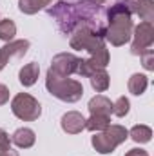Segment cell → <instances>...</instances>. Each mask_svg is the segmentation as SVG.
<instances>
[{
    "mask_svg": "<svg viewBox=\"0 0 154 156\" xmlns=\"http://www.w3.org/2000/svg\"><path fill=\"white\" fill-rule=\"evenodd\" d=\"M47 15L56 22L62 35H71L76 29H89L102 38L105 37V7L96 0H56L47 7Z\"/></svg>",
    "mask_w": 154,
    "mask_h": 156,
    "instance_id": "1",
    "label": "cell"
},
{
    "mask_svg": "<svg viewBox=\"0 0 154 156\" xmlns=\"http://www.w3.org/2000/svg\"><path fill=\"white\" fill-rule=\"evenodd\" d=\"M69 45L71 49L76 51H87L91 55V60H94L100 67H107L109 66V49L105 40L98 35H94L89 29H76L75 33L69 35Z\"/></svg>",
    "mask_w": 154,
    "mask_h": 156,
    "instance_id": "2",
    "label": "cell"
},
{
    "mask_svg": "<svg viewBox=\"0 0 154 156\" xmlns=\"http://www.w3.org/2000/svg\"><path fill=\"white\" fill-rule=\"evenodd\" d=\"M45 89L49 91V94H53L54 98L67 102V104H75L83 96L82 82L71 76H60V75L53 73L51 69L45 75Z\"/></svg>",
    "mask_w": 154,
    "mask_h": 156,
    "instance_id": "3",
    "label": "cell"
},
{
    "mask_svg": "<svg viewBox=\"0 0 154 156\" xmlns=\"http://www.w3.org/2000/svg\"><path fill=\"white\" fill-rule=\"evenodd\" d=\"M127 138H129V131L123 125L111 123L107 129H103L100 133H94V136L91 138V144H93L96 153L111 154V153H114L116 147L121 145Z\"/></svg>",
    "mask_w": 154,
    "mask_h": 156,
    "instance_id": "4",
    "label": "cell"
},
{
    "mask_svg": "<svg viewBox=\"0 0 154 156\" xmlns=\"http://www.w3.org/2000/svg\"><path fill=\"white\" fill-rule=\"evenodd\" d=\"M11 111L13 115L22 122H35L42 115L40 102L29 93H18L11 100Z\"/></svg>",
    "mask_w": 154,
    "mask_h": 156,
    "instance_id": "5",
    "label": "cell"
},
{
    "mask_svg": "<svg viewBox=\"0 0 154 156\" xmlns=\"http://www.w3.org/2000/svg\"><path fill=\"white\" fill-rule=\"evenodd\" d=\"M132 44H131V53L134 56H140L143 51L151 49L154 44V24L152 22H140L132 29Z\"/></svg>",
    "mask_w": 154,
    "mask_h": 156,
    "instance_id": "6",
    "label": "cell"
},
{
    "mask_svg": "<svg viewBox=\"0 0 154 156\" xmlns=\"http://www.w3.org/2000/svg\"><path fill=\"white\" fill-rule=\"evenodd\" d=\"M78 60L80 58L73 53H58V55L53 56L49 69L53 73L60 75V76H71V75H76Z\"/></svg>",
    "mask_w": 154,
    "mask_h": 156,
    "instance_id": "7",
    "label": "cell"
},
{
    "mask_svg": "<svg viewBox=\"0 0 154 156\" xmlns=\"http://www.w3.org/2000/svg\"><path fill=\"white\" fill-rule=\"evenodd\" d=\"M29 49V40H11L0 47V71L9 64L11 58H22Z\"/></svg>",
    "mask_w": 154,
    "mask_h": 156,
    "instance_id": "8",
    "label": "cell"
},
{
    "mask_svg": "<svg viewBox=\"0 0 154 156\" xmlns=\"http://www.w3.org/2000/svg\"><path fill=\"white\" fill-rule=\"evenodd\" d=\"M60 125L64 129V133L67 134H78L85 129V116L78 111H67L62 120H60Z\"/></svg>",
    "mask_w": 154,
    "mask_h": 156,
    "instance_id": "9",
    "label": "cell"
},
{
    "mask_svg": "<svg viewBox=\"0 0 154 156\" xmlns=\"http://www.w3.org/2000/svg\"><path fill=\"white\" fill-rule=\"evenodd\" d=\"M37 142V134L29 127H20L11 134V144H15L18 149H29Z\"/></svg>",
    "mask_w": 154,
    "mask_h": 156,
    "instance_id": "10",
    "label": "cell"
},
{
    "mask_svg": "<svg viewBox=\"0 0 154 156\" xmlns=\"http://www.w3.org/2000/svg\"><path fill=\"white\" fill-rule=\"evenodd\" d=\"M132 15H138L142 22L154 20V2L152 0H131Z\"/></svg>",
    "mask_w": 154,
    "mask_h": 156,
    "instance_id": "11",
    "label": "cell"
},
{
    "mask_svg": "<svg viewBox=\"0 0 154 156\" xmlns=\"http://www.w3.org/2000/svg\"><path fill=\"white\" fill-rule=\"evenodd\" d=\"M87 109H89L91 115H107V116H111L113 115V102L103 94H96L89 100Z\"/></svg>",
    "mask_w": 154,
    "mask_h": 156,
    "instance_id": "12",
    "label": "cell"
},
{
    "mask_svg": "<svg viewBox=\"0 0 154 156\" xmlns=\"http://www.w3.org/2000/svg\"><path fill=\"white\" fill-rule=\"evenodd\" d=\"M38 75H40V66L37 62H29V64H26V66L20 69L18 80H20V83H22L24 87H31V85L37 83Z\"/></svg>",
    "mask_w": 154,
    "mask_h": 156,
    "instance_id": "13",
    "label": "cell"
},
{
    "mask_svg": "<svg viewBox=\"0 0 154 156\" xmlns=\"http://www.w3.org/2000/svg\"><path fill=\"white\" fill-rule=\"evenodd\" d=\"M89 82H91V87H93L96 93H105V91L109 89V85H111V76H109L107 69L102 67V69H96V71L89 76Z\"/></svg>",
    "mask_w": 154,
    "mask_h": 156,
    "instance_id": "14",
    "label": "cell"
},
{
    "mask_svg": "<svg viewBox=\"0 0 154 156\" xmlns=\"http://www.w3.org/2000/svg\"><path fill=\"white\" fill-rule=\"evenodd\" d=\"M53 0H18V9L24 15H35L42 9H47Z\"/></svg>",
    "mask_w": 154,
    "mask_h": 156,
    "instance_id": "15",
    "label": "cell"
},
{
    "mask_svg": "<svg viewBox=\"0 0 154 156\" xmlns=\"http://www.w3.org/2000/svg\"><path fill=\"white\" fill-rule=\"evenodd\" d=\"M147 85H149V78L145 75H142V73H134L129 78V83H127L129 93L134 94V96H142L147 91Z\"/></svg>",
    "mask_w": 154,
    "mask_h": 156,
    "instance_id": "16",
    "label": "cell"
},
{
    "mask_svg": "<svg viewBox=\"0 0 154 156\" xmlns=\"http://www.w3.org/2000/svg\"><path fill=\"white\" fill-rule=\"evenodd\" d=\"M109 125H111V116L107 115H91L89 118H85V129L91 133H100Z\"/></svg>",
    "mask_w": 154,
    "mask_h": 156,
    "instance_id": "17",
    "label": "cell"
},
{
    "mask_svg": "<svg viewBox=\"0 0 154 156\" xmlns=\"http://www.w3.org/2000/svg\"><path fill=\"white\" fill-rule=\"evenodd\" d=\"M129 136H131V140H134L136 144H149L151 138H152V129H151L149 125L140 123V125H134V127L129 131Z\"/></svg>",
    "mask_w": 154,
    "mask_h": 156,
    "instance_id": "18",
    "label": "cell"
},
{
    "mask_svg": "<svg viewBox=\"0 0 154 156\" xmlns=\"http://www.w3.org/2000/svg\"><path fill=\"white\" fill-rule=\"evenodd\" d=\"M15 35H16V24L9 18L0 20V40L11 42V40H15Z\"/></svg>",
    "mask_w": 154,
    "mask_h": 156,
    "instance_id": "19",
    "label": "cell"
},
{
    "mask_svg": "<svg viewBox=\"0 0 154 156\" xmlns=\"http://www.w3.org/2000/svg\"><path fill=\"white\" fill-rule=\"evenodd\" d=\"M129 111H131V102H129L127 96H120L114 104H113V115L118 116V118L127 116Z\"/></svg>",
    "mask_w": 154,
    "mask_h": 156,
    "instance_id": "20",
    "label": "cell"
},
{
    "mask_svg": "<svg viewBox=\"0 0 154 156\" xmlns=\"http://www.w3.org/2000/svg\"><path fill=\"white\" fill-rule=\"evenodd\" d=\"M140 58H142V66H143L145 71H154V51L152 49L143 51L140 55Z\"/></svg>",
    "mask_w": 154,
    "mask_h": 156,
    "instance_id": "21",
    "label": "cell"
},
{
    "mask_svg": "<svg viewBox=\"0 0 154 156\" xmlns=\"http://www.w3.org/2000/svg\"><path fill=\"white\" fill-rule=\"evenodd\" d=\"M4 147H11V136L5 129L0 127V149H4Z\"/></svg>",
    "mask_w": 154,
    "mask_h": 156,
    "instance_id": "22",
    "label": "cell"
},
{
    "mask_svg": "<svg viewBox=\"0 0 154 156\" xmlns=\"http://www.w3.org/2000/svg\"><path fill=\"white\" fill-rule=\"evenodd\" d=\"M9 102V87L0 83V105H5Z\"/></svg>",
    "mask_w": 154,
    "mask_h": 156,
    "instance_id": "23",
    "label": "cell"
},
{
    "mask_svg": "<svg viewBox=\"0 0 154 156\" xmlns=\"http://www.w3.org/2000/svg\"><path fill=\"white\" fill-rule=\"evenodd\" d=\"M0 156H20V154L13 147H4V149H0Z\"/></svg>",
    "mask_w": 154,
    "mask_h": 156,
    "instance_id": "24",
    "label": "cell"
},
{
    "mask_svg": "<svg viewBox=\"0 0 154 156\" xmlns=\"http://www.w3.org/2000/svg\"><path fill=\"white\" fill-rule=\"evenodd\" d=\"M125 156H149L147 151H143V149H131V151H127Z\"/></svg>",
    "mask_w": 154,
    "mask_h": 156,
    "instance_id": "25",
    "label": "cell"
},
{
    "mask_svg": "<svg viewBox=\"0 0 154 156\" xmlns=\"http://www.w3.org/2000/svg\"><path fill=\"white\" fill-rule=\"evenodd\" d=\"M96 2H100V4H102V2H105V0H96Z\"/></svg>",
    "mask_w": 154,
    "mask_h": 156,
    "instance_id": "26",
    "label": "cell"
}]
</instances>
